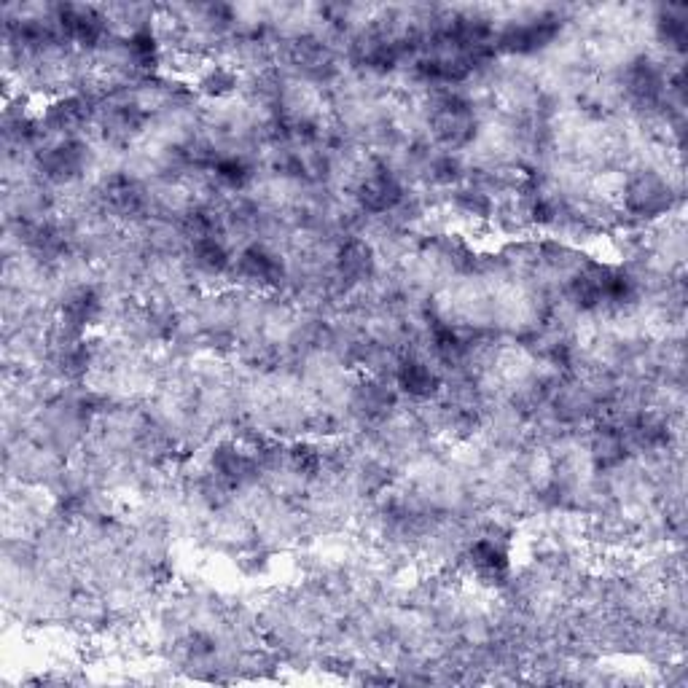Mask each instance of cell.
<instances>
[{
  "instance_id": "obj_1",
  "label": "cell",
  "mask_w": 688,
  "mask_h": 688,
  "mask_svg": "<svg viewBox=\"0 0 688 688\" xmlns=\"http://www.w3.org/2000/svg\"><path fill=\"white\" fill-rule=\"evenodd\" d=\"M430 127L447 148H463L476 135V116H473L468 100H463L460 95H444L439 103L433 105Z\"/></svg>"
},
{
  "instance_id": "obj_2",
  "label": "cell",
  "mask_w": 688,
  "mask_h": 688,
  "mask_svg": "<svg viewBox=\"0 0 688 688\" xmlns=\"http://www.w3.org/2000/svg\"><path fill=\"white\" fill-rule=\"evenodd\" d=\"M624 205L632 215L640 218H656L664 210H670L672 205V191L667 181H662L654 172H643L635 175L624 189Z\"/></svg>"
},
{
  "instance_id": "obj_3",
  "label": "cell",
  "mask_w": 688,
  "mask_h": 688,
  "mask_svg": "<svg viewBox=\"0 0 688 688\" xmlns=\"http://www.w3.org/2000/svg\"><path fill=\"white\" fill-rule=\"evenodd\" d=\"M559 33V19L551 14H541V17L527 19L519 25H511L506 33L500 35V46L506 52L514 54H533L546 49Z\"/></svg>"
},
{
  "instance_id": "obj_4",
  "label": "cell",
  "mask_w": 688,
  "mask_h": 688,
  "mask_svg": "<svg viewBox=\"0 0 688 688\" xmlns=\"http://www.w3.org/2000/svg\"><path fill=\"white\" fill-rule=\"evenodd\" d=\"M86 146L78 140H60L57 146L46 148L41 154V172L54 183L76 181L86 167Z\"/></svg>"
},
{
  "instance_id": "obj_5",
  "label": "cell",
  "mask_w": 688,
  "mask_h": 688,
  "mask_svg": "<svg viewBox=\"0 0 688 688\" xmlns=\"http://www.w3.org/2000/svg\"><path fill=\"white\" fill-rule=\"evenodd\" d=\"M401 199H404L401 183L385 170L371 172L358 186V202L369 213H390V210H396Z\"/></svg>"
},
{
  "instance_id": "obj_6",
  "label": "cell",
  "mask_w": 688,
  "mask_h": 688,
  "mask_svg": "<svg viewBox=\"0 0 688 688\" xmlns=\"http://www.w3.org/2000/svg\"><path fill=\"white\" fill-rule=\"evenodd\" d=\"M57 22H60L68 38L86 43V46L100 41L105 33V17L92 6H60L57 9Z\"/></svg>"
},
{
  "instance_id": "obj_7",
  "label": "cell",
  "mask_w": 688,
  "mask_h": 688,
  "mask_svg": "<svg viewBox=\"0 0 688 688\" xmlns=\"http://www.w3.org/2000/svg\"><path fill=\"white\" fill-rule=\"evenodd\" d=\"M237 269L245 280L256 285H277L283 280V261L277 253H272L264 245H253V248L242 250L237 258Z\"/></svg>"
},
{
  "instance_id": "obj_8",
  "label": "cell",
  "mask_w": 688,
  "mask_h": 688,
  "mask_svg": "<svg viewBox=\"0 0 688 688\" xmlns=\"http://www.w3.org/2000/svg\"><path fill=\"white\" fill-rule=\"evenodd\" d=\"M213 471L221 484H245L256 476V460L242 449L224 444L213 452Z\"/></svg>"
},
{
  "instance_id": "obj_9",
  "label": "cell",
  "mask_w": 688,
  "mask_h": 688,
  "mask_svg": "<svg viewBox=\"0 0 688 688\" xmlns=\"http://www.w3.org/2000/svg\"><path fill=\"white\" fill-rule=\"evenodd\" d=\"M97 312H100V296H97L95 288H86V285L76 288L73 293H68V299L62 301L60 326L81 334L97 318Z\"/></svg>"
},
{
  "instance_id": "obj_10",
  "label": "cell",
  "mask_w": 688,
  "mask_h": 688,
  "mask_svg": "<svg viewBox=\"0 0 688 688\" xmlns=\"http://www.w3.org/2000/svg\"><path fill=\"white\" fill-rule=\"evenodd\" d=\"M339 277L347 283H363L374 272V250L363 240L344 242L339 256H336Z\"/></svg>"
},
{
  "instance_id": "obj_11",
  "label": "cell",
  "mask_w": 688,
  "mask_h": 688,
  "mask_svg": "<svg viewBox=\"0 0 688 688\" xmlns=\"http://www.w3.org/2000/svg\"><path fill=\"white\" fill-rule=\"evenodd\" d=\"M396 379H398V387L404 390V393H409L412 398H430L436 396V390H439V374L430 369L428 363L422 361H414V358H409V361H404L401 366H398L396 371Z\"/></svg>"
},
{
  "instance_id": "obj_12",
  "label": "cell",
  "mask_w": 688,
  "mask_h": 688,
  "mask_svg": "<svg viewBox=\"0 0 688 688\" xmlns=\"http://www.w3.org/2000/svg\"><path fill=\"white\" fill-rule=\"evenodd\" d=\"M471 565L484 578H503L508 573V549L498 538H479L471 546Z\"/></svg>"
},
{
  "instance_id": "obj_13",
  "label": "cell",
  "mask_w": 688,
  "mask_h": 688,
  "mask_svg": "<svg viewBox=\"0 0 688 688\" xmlns=\"http://www.w3.org/2000/svg\"><path fill=\"white\" fill-rule=\"evenodd\" d=\"M627 89L637 103H654L662 95V73L651 60H635L627 70Z\"/></svg>"
},
{
  "instance_id": "obj_14",
  "label": "cell",
  "mask_w": 688,
  "mask_h": 688,
  "mask_svg": "<svg viewBox=\"0 0 688 688\" xmlns=\"http://www.w3.org/2000/svg\"><path fill=\"white\" fill-rule=\"evenodd\" d=\"M191 261L199 272L207 275H221L229 267V250L224 248V242H218L213 234L205 237H194L191 242Z\"/></svg>"
},
{
  "instance_id": "obj_15",
  "label": "cell",
  "mask_w": 688,
  "mask_h": 688,
  "mask_svg": "<svg viewBox=\"0 0 688 688\" xmlns=\"http://www.w3.org/2000/svg\"><path fill=\"white\" fill-rule=\"evenodd\" d=\"M393 404H396L393 390H387L385 385L371 382V379L369 382H363V385L355 390L353 406L361 414H366V417H382V414L390 412V406Z\"/></svg>"
},
{
  "instance_id": "obj_16",
  "label": "cell",
  "mask_w": 688,
  "mask_h": 688,
  "mask_svg": "<svg viewBox=\"0 0 688 688\" xmlns=\"http://www.w3.org/2000/svg\"><path fill=\"white\" fill-rule=\"evenodd\" d=\"M105 199H108V205L116 213L124 215L138 213L140 207H143V194H140L138 186L129 181V178H111L108 186H105Z\"/></svg>"
},
{
  "instance_id": "obj_17",
  "label": "cell",
  "mask_w": 688,
  "mask_h": 688,
  "mask_svg": "<svg viewBox=\"0 0 688 688\" xmlns=\"http://www.w3.org/2000/svg\"><path fill=\"white\" fill-rule=\"evenodd\" d=\"M49 127L54 132H73L76 127H81L86 121V103L78 100V97H68V100H60L57 105L49 108Z\"/></svg>"
},
{
  "instance_id": "obj_18",
  "label": "cell",
  "mask_w": 688,
  "mask_h": 688,
  "mask_svg": "<svg viewBox=\"0 0 688 688\" xmlns=\"http://www.w3.org/2000/svg\"><path fill=\"white\" fill-rule=\"evenodd\" d=\"M293 60H296L299 68H304L307 73H315V76H320L323 70H328L334 65L326 46L320 41H312V38H301V41L293 46Z\"/></svg>"
},
{
  "instance_id": "obj_19",
  "label": "cell",
  "mask_w": 688,
  "mask_h": 688,
  "mask_svg": "<svg viewBox=\"0 0 688 688\" xmlns=\"http://www.w3.org/2000/svg\"><path fill=\"white\" fill-rule=\"evenodd\" d=\"M592 455L600 468H613L624 460V436L619 430H602L594 439Z\"/></svg>"
},
{
  "instance_id": "obj_20",
  "label": "cell",
  "mask_w": 688,
  "mask_h": 688,
  "mask_svg": "<svg viewBox=\"0 0 688 688\" xmlns=\"http://www.w3.org/2000/svg\"><path fill=\"white\" fill-rule=\"evenodd\" d=\"M199 86H202V92H207V95L224 97L232 92L234 86H237V76H234L232 70H226V68H210L205 76H202Z\"/></svg>"
},
{
  "instance_id": "obj_21",
  "label": "cell",
  "mask_w": 688,
  "mask_h": 688,
  "mask_svg": "<svg viewBox=\"0 0 688 688\" xmlns=\"http://www.w3.org/2000/svg\"><path fill=\"white\" fill-rule=\"evenodd\" d=\"M659 35H662L664 41L670 43V46H675V49H683V46H686V35H688L686 19L667 14V17L659 22Z\"/></svg>"
},
{
  "instance_id": "obj_22",
  "label": "cell",
  "mask_w": 688,
  "mask_h": 688,
  "mask_svg": "<svg viewBox=\"0 0 688 688\" xmlns=\"http://www.w3.org/2000/svg\"><path fill=\"white\" fill-rule=\"evenodd\" d=\"M218 178L226 183V186H242V183L248 181L250 178V170H248V164L245 162H240V159H224V162L218 164Z\"/></svg>"
},
{
  "instance_id": "obj_23",
  "label": "cell",
  "mask_w": 688,
  "mask_h": 688,
  "mask_svg": "<svg viewBox=\"0 0 688 688\" xmlns=\"http://www.w3.org/2000/svg\"><path fill=\"white\" fill-rule=\"evenodd\" d=\"M457 205H460V210H465L468 215H479V218H484V215L490 213V199L484 197L482 191H463V194L457 197Z\"/></svg>"
},
{
  "instance_id": "obj_24",
  "label": "cell",
  "mask_w": 688,
  "mask_h": 688,
  "mask_svg": "<svg viewBox=\"0 0 688 688\" xmlns=\"http://www.w3.org/2000/svg\"><path fill=\"white\" fill-rule=\"evenodd\" d=\"M291 463L299 473H307V476H312V473L320 468V455L312 447H296L291 452Z\"/></svg>"
},
{
  "instance_id": "obj_25",
  "label": "cell",
  "mask_w": 688,
  "mask_h": 688,
  "mask_svg": "<svg viewBox=\"0 0 688 688\" xmlns=\"http://www.w3.org/2000/svg\"><path fill=\"white\" fill-rule=\"evenodd\" d=\"M433 178L439 183H452L460 178V164L452 156H441L433 162Z\"/></svg>"
}]
</instances>
